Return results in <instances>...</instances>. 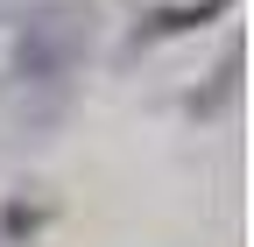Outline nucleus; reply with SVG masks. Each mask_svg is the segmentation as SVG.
Here are the masks:
<instances>
[{
  "label": "nucleus",
  "mask_w": 254,
  "mask_h": 247,
  "mask_svg": "<svg viewBox=\"0 0 254 247\" xmlns=\"http://www.w3.org/2000/svg\"><path fill=\"white\" fill-rule=\"evenodd\" d=\"M0 7H7V0H0Z\"/></svg>",
  "instance_id": "obj_2"
},
{
  "label": "nucleus",
  "mask_w": 254,
  "mask_h": 247,
  "mask_svg": "<svg viewBox=\"0 0 254 247\" xmlns=\"http://www.w3.org/2000/svg\"><path fill=\"white\" fill-rule=\"evenodd\" d=\"M92 50V21L71 0H43V7L14 14V57H7V106L28 127H50L71 99V85L85 71Z\"/></svg>",
  "instance_id": "obj_1"
}]
</instances>
